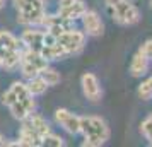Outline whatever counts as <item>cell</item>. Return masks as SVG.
Instances as JSON below:
<instances>
[{"label": "cell", "mask_w": 152, "mask_h": 147, "mask_svg": "<svg viewBox=\"0 0 152 147\" xmlns=\"http://www.w3.org/2000/svg\"><path fill=\"white\" fill-rule=\"evenodd\" d=\"M86 39H87V34L77 29H69L60 36H56V41L65 48L69 55H79L86 46Z\"/></svg>", "instance_id": "obj_5"}, {"label": "cell", "mask_w": 152, "mask_h": 147, "mask_svg": "<svg viewBox=\"0 0 152 147\" xmlns=\"http://www.w3.org/2000/svg\"><path fill=\"white\" fill-rule=\"evenodd\" d=\"M111 19L120 26H133L140 21L138 9L130 0H104Z\"/></svg>", "instance_id": "obj_2"}, {"label": "cell", "mask_w": 152, "mask_h": 147, "mask_svg": "<svg viewBox=\"0 0 152 147\" xmlns=\"http://www.w3.org/2000/svg\"><path fill=\"white\" fill-rule=\"evenodd\" d=\"M0 146H7V142L4 140V137H2V135H0Z\"/></svg>", "instance_id": "obj_25"}, {"label": "cell", "mask_w": 152, "mask_h": 147, "mask_svg": "<svg viewBox=\"0 0 152 147\" xmlns=\"http://www.w3.org/2000/svg\"><path fill=\"white\" fill-rule=\"evenodd\" d=\"M84 26V33L87 36H101L104 31V24L101 21V17L94 10H86V14L80 17Z\"/></svg>", "instance_id": "obj_9"}, {"label": "cell", "mask_w": 152, "mask_h": 147, "mask_svg": "<svg viewBox=\"0 0 152 147\" xmlns=\"http://www.w3.org/2000/svg\"><path fill=\"white\" fill-rule=\"evenodd\" d=\"M22 50L24 48H15V50H7L5 53H2L0 55V67L5 70H14L15 67H19Z\"/></svg>", "instance_id": "obj_17"}, {"label": "cell", "mask_w": 152, "mask_h": 147, "mask_svg": "<svg viewBox=\"0 0 152 147\" xmlns=\"http://www.w3.org/2000/svg\"><path fill=\"white\" fill-rule=\"evenodd\" d=\"M22 125L28 127V128H31V130H34L36 133H39L41 137H45L46 133H50V125L48 121L43 118L41 115H36L34 111L31 113L29 116H26V118L22 120Z\"/></svg>", "instance_id": "obj_13"}, {"label": "cell", "mask_w": 152, "mask_h": 147, "mask_svg": "<svg viewBox=\"0 0 152 147\" xmlns=\"http://www.w3.org/2000/svg\"><path fill=\"white\" fill-rule=\"evenodd\" d=\"M41 26H45L51 34L60 36L62 33H65V31L74 29V21H70V19H67V17L60 15L58 12H56L55 15H46L45 14L43 19H41Z\"/></svg>", "instance_id": "obj_6"}, {"label": "cell", "mask_w": 152, "mask_h": 147, "mask_svg": "<svg viewBox=\"0 0 152 147\" xmlns=\"http://www.w3.org/2000/svg\"><path fill=\"white\" fill-rule=\"evenodd\" d=\"M138 98L144 99V101H149V99H152V77L145 79L142 84L138 86Z\"/></svg>", "instance_id": "obj_21"}, {"label": "cell", "mask_w": 152, "mask_h": 147, "mask_svg": "<svg viewBox=\"0 0 152 147\" xmlns=\"http://www.w3.org/2000/svg\"><path fill=\"white\" fill-rule=\"evenodd\" d=\"M39 53H41V56L43 58H46L48 62H58V60H63V58L69 56V53L65 51V48H63L58 41L53 43V45H46V46H43V48L39 50Z\"/></svg>", "instance_id": "obj_16"}, {"label": "cell", "mask_w": 152, "mask_h": 147, "mask_svg": "<svg viewBox=\"0 0 152 147\" xmlns=\"http://www.w3.org/2000/svg\"><path fill=\"white\" fill-rule=\"evenodd\" d=\"M80 133H84L86 147H99L110 140V127L99 116H80Z\"/></svg>", "instance_id": "obj_1"}, {"label": "cell", "mask_w": 152, "mask_h": 147, "mask_svg": "<svg viewBox=\"0 0 152 147\" xmlns=\"http://www.w3.org/2000/svg\"><path fill=\"white\" fill-rule=\"evenodd\" d=\"M149 63H151V60L138 50L130 62V74L133 77H142V75H145L147 70H149Z\"/></svg>", "instance_id": "obj_15"}, {"label": "cell", "mask_w": 152, "mask_h": 147, "mask_svg": "<svg viewBox=\"0 0 152 147\" xmlns=\"http://www.w3.org/2000/svg\"><path fill=\"white\" fill-rule=\"evenodd\" d=\"M147 118H151V120H152V113H151V115H149V116H147Z\"/></svg>", "instance_id": "obj_26"}, {"label": "cell", "mask_w": 152, "mask_h": 147, "mask_svg": "<svg viewBox=\"0 0 152 147\" xmlns=\"http://www.w3.org/2000/svg\"><path fill=\"white\" fill-rule=\"evenodd\" d=\"M80 86H82V91H84V96L92 101V103H97L101 96H103V91H101V86H99V80L94 74H84L82 79H80Z\"/></svg>", "instance_id": "obj_8"}, {"label": "cell", "mask_w": 152, "mask_h": 147, "mask_svg": "<svg viewBox=\"0 0 152 147\" xmlns=\"http://www.w3.org/2000/svg\"><path fill=\"white\" fill-rule=\"evenodd\" d=\"M7 146H28V147H39L43 146V137L39 133H36L34 130H31L28 127H21V132H19V139L17 142H10Z\"/></svg>", "instance_id": "obj_12"}, {"label": "cell", "mask_w": 152, "mask_h": 147, "mask_svg": "<svg viewBox=\"0 0 152 147\" xmlns=\"http://www.w3.org/2000/svg\"><path fill=\"white\" fill-rule=\"evenodd\" d=\"M21 74L24 79H33L36 75H39V72L43 69L48 67V60L43 58L39 51L31 48H24L22 50V56H21Z\"/></svg>", "instance_id": "obj_4"}, {"label": "cell", "mask_w": 152, "mask_h": 147, "mask_svg": "<svg viewBox=\"0 0 152 147\" xmlns=\"http://www.w3.org/2000/svg\"><path fill=\"white\" fill-rule=\"evenodd\" d=\"M34 106H36V103H34V99L33 98H29V99H15L14 103L10 106H7L9 110H10V113H12V116H14L15 120H24L26 116H29L31 113L34 111Z\"/></svg>", "instance_id": "obj_11"}, {"label": "cell", "mask_w": 152, "mask_h": 147, "mask_svg": "<svg viewBox=\"0 0 152 147\" xmlns=\"http://www.w3.org/2000/svg\"><path fill=\"white\" fill-rule=\"evenodd\" d=\"M39 75H41V79L50 86H56L60 80H62V77H60V72H56L55 69H51V67H46V69H43L41 72H39Z\"/></svg>", "instance_id": "obj_20"}, {"label": "cell", "mask_w": 152, "mask_h": 147, "mask_svg": "<svg viewBox=\"0 0 152 147\" xmlns=\"http://www.w3.org/2000/svg\"><path fill=\"white\" fill-rule=\"evenodd\" d=\"M86 10H87V7H86V4H84L82 0H74L70 5L58 7V14L70 19V21H77V19H80L86 14Z\"/></svg>", "instance_id": "obj_14"}, {"label": "cell", "mask_w": 152, "mask_h": 147, "mask_svg": "<svg viewBox=\"0 0 152 147\" xmlns=\"http://www.w3.org/2000/svg\"><path fill=\"white\" fill-rule=\"evenodd\" d=\"M28 91L33 94V96H41V94H45L46 92V89H48V84L45 82L41 79V75H36V77L33 79H28Z\"/></svg>", "instance_id": "obj_19"}, {"label": "cell", "mask_w": 152, "mask_h": 147, "mask_svg": "<svg viewBox=\"0 0 152 147\" xmlns=\"http://www.w3.org/2000/svg\"><path fill=\"white\" fill-rule=\"evenodd\" d=\"M45 36H46V31H41V29H33L29 28L26 29L21 36V43L24 45V48H31V50H39L45 46Z\"/></svg>", "instance_id": "obj_10"}, {"label": "cell", "mask_w": 152, "mask_h": 147, "mask_svg": "<svg viewBox=\"0 0 152 147\" xmlns=\"http://www.w3.org/2000/svg\"><path fill=\"white\" fill-rule=\"evenodd\" d=\"M140 133L151 142V146H152V120L151 118H145L144 121L140 123Z\"/></svg>", "instance_id": "obj_23"}, {"label": "cell", "mask_w": 152, "mask_h": 147, "mask_svg": "<svg viewBox=\"0 0 152 147\" xmlns=\"http://www.w3.org/2000/svg\"><path fill=\"white\" fill-rule=\"evenodd\" d=\"M65 142H63L62 137H58L55 133H46L45 137H43V146H48V147H62Z\"/></svg>", "instance_id": "obj_22"}, {"label": "cell", "mask_w": 152, "mask_h": 147, "mask_svg": "<svg viewBox=\"0 0 152 147\" xmlns=\"http://www.w3.org/2000/svg\"><path fill=\"white\" fill-rule=\"evenodd\" d=\"M55 120L63 130H67L72 135L80 133V116H77L75 113L69 111L65 108H58L55 111Z\"/></svg>", "instance_id": "obj_7"}, {"label": "cell", "mask_w": 152, "mask_h": 147, "mask_svg": "<svg viewBox=\"0 0 152 147\" xmlns=\"http://www.w3.org/2000/svg\"><path fill=\"white\" fill-rule=\"evenodd\" d=\"M17 10V22L24 26L41 24L45 15V2L43 0H12Z\"/></svg>", "instance_id": "obj_3"}, {"label": "cell", "mask_w": 152, "mask_h": 147, "mask_svg": "<svg viewBox=\"0 0 152 147\" xmlns=\"http://www.w3.org/2000/svg\"><path fill=\"white\" fill-rule=\"evenodd\" d=\"M15 48H22L21 39H17L9 31H0V55L5 53L7 50H15Z\"/></svg>", "instance_id": "obj_18"}, {"label": "cell", "mask_w": 152, "mask_h": 147, "mask_svg": "<svg viewBox=\"0 0 152 147\" xmlns=\"http://www.w3.org/2000/svg\"><path fill=\"white\" fill-rule=\"evenodd\" d=\"M138 50H140V51H142L149 60H152V39H147V41H145Z\"/></svg>", "instance_id": "obj_24"}]
</instances>
